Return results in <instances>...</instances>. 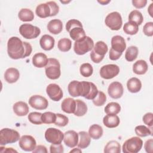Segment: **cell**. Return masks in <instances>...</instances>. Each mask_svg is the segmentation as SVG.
Segmentation results:
<instances>
[{"instance_id": "cell-1", "label": "cell", "mask_w": 153, "mask_h": 153, "mask_svg": "<svg viewBox=\"0 0 153 153\" xmlns=\"http://www.w3.org/2000/svg\"><path fill=\"white\" fill-rule=\"evenodd\" d=\"M32 51L31 45L23 42L17 36L11 37L7 42V53L10 58L17 60L29 56Z\"/></svg>"}, {"instance_id": "cell-2", "label": "cell", "mask_w": 153, "mask_h": 153, "mask_svg": "<svg viewBox=\"0 0 153 153\" xmlns=\"http://www.w3.org/2000/svg\"><path fill=\"white\" fill-rule=\"evenodd\" d=\"M94 47V42L93 39L89 36H85L84 38L76 41L74 43V50L78 55H83L87 52L91 51Z\"/></svg>"}, {"instance_id": "cell-3", "label": "cell", "mask_w": 153, "mask_h": 153, "mask_svg": "<svg viewBox=\"0 0 153 153\" xmlns=\"http://www.w3.org/2000/svg\"><path fill=\"white\" fill-rule=\"evenodd\" d=\"M93 49L90 53V58L96 63H100L103 59L105 55L108 50V45L102 41H97L94 45Z\"/></svg>"}, {"instance_id": "cell-4", "label": "cell", "mask_w": 153, "mask_h": 153, "mask_svg": "<svg viewBox=\"0 0 153 153\" xmlns=\"http://www.w3.org/2000/svg\"><path fill=\"white\" fill-rule=\"evenodd\" d=\"M47 76L51 79H58L60 75V64L58 60L54 58L48 59V63L45 67Z\"/></svg>"}, {"instance_id": "cell-5", "label": "cell", "mask_w": 153, "mask_h": 153, "mask_svg": "<svg viewBox=\"0 0 153 153\" xmlns=\"http://www.w3.org/2000/svg\"><path fill=\"white\" fill-rule=\"evenodd\" d=\"M20 139V134L15 130L4 128L0 131V145L1 146L15 143Z\"/></svg>"}, {"instance_id": "cell-6", "label": "cell", "mask_w": 153, "mask_h": 153, "mask_svg": "<svg viewBox=\"0 0 153 153\" xmlns=\"http://www.w3.org/2000/svg\"><path fill=\"white\" fill-rule=\"evenodd\" d=\"M143 146V141L139 137H132L126 140L123 145L124 153H137L140 151Z\"/></svg>"}, {"instance_id": "cell-7", "label": "cell", "mask_w": 153, "mask_h": 153, "mask_svg": "<svg viewBox=\"0 0 153 153\" xmlns=\"http://www.w3.org/2000/svg\"><path fill=\"white\" fill-rule=\"evenodd\" d=\"M106 25L112 30H119L123 25V20L121 14L117 11L108 14L105 20Z\"/></svg>"}, {"instance_id": "cell-8", "label": "cell", "mask_w": 153, "mask_h": 153, "mask_svg": "<svg viewBox=\"0 0 153 153\" xmlns=\"http://www.w3.org/2000/svg\"><path fill=\"white\" fill-rule=\"evenodd\" d=\"M19 32L23 38L31 39L37 38L41 33V30L37 26H33L31 24L25 23L20 26Z\"/></svg>"}, {"instance_id": "cell-9", "label": "cell", "mask_w": 153, "mask_h": 153, "mask_svg": "<svg viewBox=\"0 0 153 153\" xmlns=\"http://www.w3.org/2000/svg\"><path fill=\"white\" fill-rule=\"evenodd\" d=\"M45 140L52 144H60L63 140L64 134L60 130L56 128L50 127L46 130L45 132Z\"/></svg>"}, {"instance_id": "cell-10", "label": "cell", "mask_w": 153, "mask_h": 153, "mask_svg": "<svg viewBox=\"0 0 153 153\" xmlns=\"http://www.w3.org/2000/svg\"><path fill=\"white\" fill-rule=\"evenodd\" d=\"M82 92L81 96L88 100H93L96 96L99 90L96 85L91 82L81 81Z\"/></svg>"}, {"instance_id": "cell-11", "label": "cell", "mask_w": 153, "mask_h": 153, "mask_svg": "<svg viewBox=\"0 0 153 153\" xmlns=\"http://www.w3.org/2000/svg\"><path fill=\"white\" fill-rule=\"evenodd\" d=\"M120 72V68L115 64L103 66L100 70V76L105 79H109L116 76Z\"/></svg>"}, {"instance_id": "cell-12", "label": "cell", "mask_w": 153, "mask_h": 153, "mask_svg": "<svg viewBox=\"0 0 153 153\" xmlns=\"http://www.w3.org/2000/svg\"><path fill=\"white\" fill-rule=\"evenodd\" d=\"M20 148L25 151H33L36 146V142L33 137L30 135L22 136L19 142Z\"/></svg>"}, {"instance_id": "cell-13", "label": "cell", "mask_w": 153, "mask_h": 153, "mask_svg": "<svg viewBox=\"0 0 153 153\" xmlns=\"http://www.w3.org/2000/svg\"><path fill=\"white\" fill-rule=\"evenodd\" d=\"M29 104L34 109L43 110L48 107V102L43 96L40 95H33L29 98Z\"/></svg>"}, {"instance_id": "cell-14", "label": "cell", "mask_w": 153, "mask_h": 153, "mask_svg": "<svg viewBox=\"0 0 153 153\" xmlns=\"http://www.w3.org/2000/svg\"><path fill=\"white\" fill-rule=\"evenodd\" d=\"M46 93L53 101H59L63 97V91L60 86L56 84H50L46 88Z\"/></svg>"}, {"instance_id": "cell-15", "label": "cell", "mask_w": 153, "mask_h": 153, "mask_svg": "<svg viewBox=\"0 0 153 153\" xmlns=\"http://www.w3.org/2000/svg\"><path fill=\"white\" fill-rule=\"evenodd\" d=\"M123 86L120 82L114 81L111 83L108 88V94L112 99H119L123 94Z\"/></svg>"}, {"instance_id": "cell-16", "label": "cell", "mask_w": 153, "mask_h": 153, "mask_svg": "<svg viewBox=\"0 0 153 153\" xmlns=\"http://www.w3.org/2000/svg\"><path fill=\"white\" fill-rule=\"evenodd\" d=\"M78 133L74 130H68L64 133V143L69 148L76 146L78 145Z\"/></svg>"}, {"instance_id": "cell-17", "label": "cell", "mask_w": 153, "mask_h": 153, "mask_svg": "<svg viewBox=\"0 0 153 153\" xmlns=\"http://www.w3.org/2000/svg\"><path fill=\"white\" fill-rule=\"evenodd\" d=\"M126 48L124 38L120 35L114 36L111 39V48L114 51L123 53Z\"/></svg>"}, {"instance_id": "cell-18", "label": "cell", "mask_w": 153, "mask_h": 153, "mask_svg": "<svg viewBox=\"0 0 153 153\" xmlns=\"http://www.w3.org/2000/svg\"><path fill=\"white\" fill-rule=\"evenodd\" d=\"M68 90L69 94L72 97H78L81 96L82 83L81 81H72L68 86Z\"/></svg>"}, {"instance_id": "cell-19", "label": "cell", "mask_w": 153, "mask_h": 153, "mask_svg": "<svg viewBox=\"0 0 153 153\" xmlns=\"http://www.w3.org/2000/svg\"><path fill=\"white\" fill-rule=\"evenodd\" d=\"M61 108L67 114H74L76 109V100L71 97L65 99L62 102Z\"/></svg>"}, {"instance_id": "cell-20", "label": "cell", "mask_w": 153, "mask_h": 153, "mask_svg": "<svg viewBox=\"0 0 153 153\" xmlns=\"http://www.w3.org/2000/svg\"><path fill=\"white\" fill-rule=\"evenodd\" d=\"M55 40L54 38L50 35H44L41 36L39 40V44L41 47L45 50L49 51L53 48L54 46Z\"/></svg>"}, {"instance_id": "cell-21", "label": "cell", "mask_w": 153, "mask_h": 153, "mask_svg": "<svg viewBox=\"0 0 153 153\" xmlns=\"http://www.w3.org/2000/svg\"><path fill=\"white\" fill-rule=\"evenodd\" d=\"M48 59L43 53H36L32 59V64L34 66L39 68L45 67L48 63Z\"/></svg>"}, {"instance_id": "cell-22", "label": "cell", "mask_w": 153, "mask_h": 153, "mask_svg": "<svg viewBox=\"0 0 153 153\" xmlns=\"http://www.w3.org/2000/svg\"><path fill=\"white\" fill-rule=\"evenodd\" d=\"M13 111L19 117H23L26 115L29 111L27 104L22 101H19L15 103L13 105Z\"/></svg>"}, {"instance_id": "cell-23", "label": "cell", "mask_w": 153, "mask_h": 153, "mask_svg": "<svg viewBox=\"0 0 153 153\" xmlns=\"http://www.w3.org/2000/svg\"><path fill=\"white\" fill-rule=\"evenodd\" d=\"M20 77L19 71L14 68H10L7 69L4 74L5 80L10 84L16 82Z\"/></svg>"}, {"instance_id": "cell-24", "label": "cell", "mask_w": 153, "mask_h": 153, "mask_svg": "<svg viewBox=\"0 0 153 153\" xmlns=\"http://www.w3.org/2000/svg\"><path fill=\"white\" fill-rule=\"evenodd\" d=\"M103 123L108 128H115L120 124V120L115 114H107L103 117Z\"/></svg>"}, {"instance_id": "cell-25", "label": "cell", "mask_w": 153, "mask_h": 153, "mask_svg": "<svg viewBox=\"0 0 153 153\" xmlns=\"http://www.w3.org/2000/svg\"><path fill=\"white\" fill-rule=\"evenodd\" d=\"M47 29L50 33L54 35L60 33L63 29L62 22L59 19H53L50 20L47 25Z\"/></svg>"}, {"instance_id": "cell-26", "label": "cell", "mask_w": 153, "mask_h": 153, "mask_svg": "<svg viewBox=\"0 0 153 153\" xmlns=\"http://www.w3.org/2000/svg\"><path fill=\"white\" fill-rule=\"evenodd\" d=\"M35 13L40 18H47L51 17V10L49 5L46 2L39 4L36 8Z\"/></svg>"}, {"instance_id": "cell-27", "label": "cell", "mask_w": 153, "mask_h": 153, "mask_svg": "<svg viewBox=\"0 0 153 153\" xmlns=\"http://www.w3.org/2000/svg\"><path fill=\"white\" fill-rule=\"evenodd\" d=\"M70 37L75 41H78L86 36L85 32L83 29L82 26H76L72 27L68 32Z\"/></svg>"}, {"instance_id": "cell-28", "label": "cell", "mask_w": 153, "mask_h": 153, "mask_svg": "<svg viewBox=\"0 0 153 153\" xmlns=\"http://www.w3.org/2000/svg\"><path fill=\"white\" fill-rule=\"evenodd\" d=\"M127 87L130 92L136 93L140 90L142 88V82L137 78L133 77L128 80L127 82Z\"/></svg>"}, {"instance_id": "cell-29", "label": "cell", "mask_w": 153, "mask_h": 153, "mask_svg": "<svg viewBox=\"0 0 153 153\" xmlns=\"http://www.w3.org/2000/svg\"><path fill=\"white\" fill-rule=\"evenodd\" d=\"M79 140L78 143V147L81 149H85L87 148L91 142V139L89 134L86 131H82L78 133Z\"/></svg>"}, {"instance_id": "cell-30", "label": "cell", "mask_w": 153, "mask_h": 153, "mask_svg": "<svg viewBox=\"0 0 153 153\" xmlns=\"http://www.w3.org/2000/svg\"><path fill=\"white\" fill-rule=\"evenodd\" d=\"M148 68V64L143 60H139L133 65V71L137 75L145 74L147 72Z\"/></svg>"}, {"instance_id": "cell-31", "label": "cell", "mask_w": 153, "mask_h": 153, "mask_svg": "<svg viewBox=\"0 0 153 153\" xmlns=\"http://www.w3.org/2000/svg\"><path fill=\"white\" fill-rule=\"evenodd\" d=\"M103 133L102 127L98 124H93L88 129V134L90 137L95 140L100 139L102 136Z\"/></svg>"}, {"instance_id": "cell-32", "label": "cell", "mask_w": 153, "mask_h": 153, "mask_svg": "<svg viewBox=\"0 0 153 153\" xmlns=\"http://www.w3.org/2000/svg\"><path fill=\"white\" fill-rule=\"evenodd\" d=\"M120 144L115 140H111L107 143L104 148L105 153H120Z\"/></svg>"}, {"instance_id": "cell-33", "label": "cell", "mask_w": 153, "mask_h": 153, "mask_svg": "<svg viewBox=\"0 0 153 153\" xmlns=\"http://www.w3.org/2000/svg\"><path fill=\"white\" fill-rule=\"evenodd\" d=\"M18 17L22 22H31L34 19V14L30 9L22 8L19 12Z\"/></svg>"}, {"instance_id": "cell-34", "label": "cell", "mask_w": 153, "mask_h": 153, "mask_svg": "<svg viewBox=\"0 0 153 153\" xmlns=\"http://www.w3.org/2000/svg\"><path fill=\"white\" fill-rule=\"evenodd\" d=\"M75 100H76V109L74 114L75 116L82 117L87 113V106L84 101L80 99H77Z\"/></svg>"}, {"instance_id": "cell-35", "label": "cell", "mask_w": 153, "mask_h": 153, "mask_svg": "<svg viewBox=\"0 0 153 153\" xmlns=\"http://www.w3.org/2000/svg\"><path fill=\"white\" fill-rule=\"evenodd\" d=\"M143 20L142 14L138 10H133L128 15V22H132L136 25H140Z\"/></svg>"}, {"instance_id": "cell-36", "label": "cell", "mask_w": 153, "mask_h": 153, "mask_svg": "<svg viewBox=\"0 0 153 153\" xmlns=\"http://www.w3.org/2000/svg\"><path fill=\"white\" fill-rule=\"evenodd\" d=\"M139 50L137 47L136 46H130L127 48L126 54L125 58L128 62L134 61L137 57Z\"/></svg>"}, {"instance_id": "cell-37", "label": "cell", "mask_w": 153, "mask_h": 153, "mask_svg": "<svg viewBox=\"0 0 153 153\" xmlns=\"http://www.w3.org/2000/svg\"><path fill=\"white\" fill-rule=\"evenodd\" d=\"M124 32L128 35H133L137 33L139 30L138 25L132 22H128L126 23L123 26Z\"/></svg>"}, {"instance_id": "cell-38", "label": "cell", "mask_w": 153, "mask_h": 153, "mask_svg": "<svg viewBox=\"0 0 153 153\" xmlns=\"http://www.w3.org/2000/svg\"><path fill=\"white\" fill-rule=\"evenodd\" d=\"M121 111V106L117 102H110L105 108V112L106 114H118Z\"/></svg>"}, {"instance_id": "cell-39", "label": "cell", "mask_w": 153, "mask_h": 153, "mask_svg": "<svg viewBox=\"0 0 153 153\" xmlns=\"http://www.w3.org/2000/svg\"><path fill=\"white\" fill-rule=\"evenodd\" d=\"M72 47L71 41L67 38H63L60 39L58 41L57 47L59 50L62 52H67L69 51Z\"/></svg>"}, {"instance_id": "cell-40", "label": "cell", "mask_w": 153, "mask_h": 153, "mask_svg": "<svg viewBox=\"0 0 153 153\" xmlns=\"http://www.w3.org/2000/svg\"><path fill=\"white\" fill-rule=\"evenodd\" d=\"M134 131L139 137H146L152 134L151 130L143 125L136 126L134 128Z\"/></svg>"}, {"instance_id": "cell-41", "label": "cell", "mask_w": 153, "mask_h": 153, "mask_svg": "<svg viewBox=\"0 0 153 153\" xmlns=\"http://www.w3.org/2000/svg\"><path fill=\"white\" fill-rule=\"evenodd\" d=\"M79 72L82 76L84 77H89L93 74V68L91 64L88 63H84L81 65Z\"/></svg>"}, {"instance_id": "cell-42", "label": "cell", "mask_w": 153, "mask_h": 153, "mask_svg": "<svg viewBox=\"0 0 153 153\" xmlns=\"http://www.w3.org/2000/svg\"><path fill=\"white\" fill-rule=\"evenodd\" d=\"M56 120V114L51 112H45L42 114L41 120L42 123L44 124H52L54 123Z\"/></svg>"}, {"instance_id": "cell-43", "label": "cell", "mask_w": 153, "mask_h": 153, "mask_svg": "<svg viewBox=\"0 0 153 153\" xmlns=\"http://www.w3.org/2000/svg\"><path fill=\"white\" fill-rule=\"evenodd\" d=\"M106 101V94L102 91H99L96 96L93 99V103L97 106H101L103 105Z\"/></svg>"}, {"instance_id": "cell-44", "label": "cell", "mask_w": 153, "mask_h": 153, "mask_svg": "<svg viewBox=\"0 0 153 153\" xmlns=\"http://www.w3.org/2000/svg\"><path fill=\"white\" fill-rule=\"evenodd\" d=\"M41 115H42V114L40 112H32L28 115L27 118L29 121L31 123L33 124L39 125L42 123V121L41 120Z\"/></svg>"}, {"instance_id": "cell-45", "label": "cell", "mask_w": 153, "mask_h": 153, "mask_svg": "<svg viewBox=\"0 0 153 153\" xmlns=\"http://www.w3.org/2000/svg\"><path fill=\"white\" fill-rule=\"evenodd\" d=\"M69 122L68 118L61 114H56V120L55 121V125L59 127L66 126Z\"/></svg>"}, {"instance_id": "cell-46", "label": "cell", "mask_w": 153, "mask_h": 153, "mask_svg": "<svg viewBox=\"0 0 153 153\" xmlns=\"http://www.w3.org/2000/svg\"><path fill=\"white\" fill-rule=\"evenodd\" d=\"M143 32L148 36H152L153 35V22H147L143 26Z\"/></svg>"}, {"instance_id": "cell-47", "label": "cell", "mask_w": 153, "mask_h": 153, "mask_svg": "<svg viewBox=\"0 0 153 153\" xmlns=\"http://www.w3.org/2000/svg\"><path fill=\"white\" fill-rule=\"evenodd\" d=\"M143 123L148 126L149 127H151L153 125V114L151 112H148L145 114L143 117Z\"/></svg>"}, {"instance_id": "cell-48", "label": "cell", "mask_w": 153, "mask_h": 153, "mask_svg": "<svg viewBox=\"0 0 153 153\" xmlns=\"http://www.w3.org/2000/svg\"><path fill=\"white\" fill-rule=\"evenodd\" d=\"M76 26H82L81 22L76 19H71L68 21V22L66 24V29L68 32L73 27Z\"/></svg>"}, {"instance_id": "cell-49", "label": "cell", "mask_w": 153, "mask_h": 153, "mask_svg": "<svg viewBox=\"0 0 153 153\" xmlns=\"http://www.w3.org/2000/svg\"><path fill=\"white\" fill-rule=\"evenodd\" d=\"M64 151V148L63 145L60 144L54 145L51 144L50 147V152L51 153H63Z\"/></svg>"}, {"instance_id": "cell-50", "label": "cell", "mask_w": 153, "mask_h": 153, "mask_svg": "<svg viewBox=\"0 0 153 153\" xmlns=\"http://www.w3.org/2000/svg\"><path fill=\"white\" fill-rule=\"evenodd\" d=\"M47 3L49 5L51 10V17L56 16L59 11V7L58 5L54 1H48L47 2Z\"/></svg>"}, {"instance_id": "cell-51", "label": "cell", "mask_w": 153, "mask_h": 153, "mask_svg": "<svg viewBox=\"0 0 153 153\" xmlns=\"http://www.w3.org/2000/svg\"><path fill=\"white\" fill-rule=\"evenodd\" d=\"M147 1L146 0H133L132 4L136 8H142L145 7L146 5Z\"/></svg>"}, {"instance_id": "cell-52", "label": "cell", "mask_w": 153, "mask_h": 153, "mask_svg": "<svg viewBox=\"0 0 153 153\" xmlns=\"http://www.w3.org/2000/svg\"><path fill=\"white\" fill-rule=\"evenodd\" d=\"M122 54L123 53L117 52V51H114V50H112V48H111L109 50V59L112 60H117L121 56Z\"/></svg>"}, {"instance_id": "cell-53", "label": "cell", "mask_w": 153, "mask_h": 153, "mask_svg": "<svg viewBox=\"0 0 153 153\" xmlns=\"http://www.w3.org/2000/svg\"><path fill=\"white\" fill-rule=\"evenodd\" d=\"M152 144H153L152 139H148V140L146 141L144 145V148L146 152L152 153Z\"/></svg>"}, {"instance_id": "cell-54", "label": "cell", "mask_w": 153, "mask_h": 153, "mask_svg": "<svg viewBox=\"0 0 153 153\" xmlns=\"http://www.w3.org/2000/svg\"><path fill=\"white\" fill-rule=\"evenodd\" d=\"M34 153H36V152H41V153H47V148L44 146V145H38L36 146V148H35V149L32 151Z\"/></svg>"}, {"instance_id": "cell-55", "label": "cell", "mask_w": 153, "mask_h": 153, "mask_svg": "<svg viewBox=\"0 0 153 153\" xmlns=\"http://www.w3.org/2000/svg\"><path fill=\"white\" fill-rule=\"evenodd\" d=\"M17 152V151L13 149L12 148H5L4 149V151H2V152Z\"/></svg>"}, {"instance_id": "cell-56", "label": "cell", "mask_w": 153, "mask_h": 153, "mask_svg": "<svg viewBox=\"0 0 153 153\" xmlns=\"http://www.w3.org/2000/svg\"><path fill=\"white\" fill-rule=\"evenodd\" d=\"M152 5H153V4L151 3L148 9V11L149 15L151 16V17H153V16H152Z\"/></svg>"}, {"instance_id": "cell-57", "label": "cell", "mask_w": 153, "mask_h": 153, "mask_svg": "<svg viewBox=\"0 0 153 153\" xmlns=\"http://www.w3.org/2000/svg\"><path fill=\"white\" fill-rule=\"evenodd\" d=\"M81 152V150L79 149V148H74V149L71 150L70 151V152Z\"/></svg>"}, {"instance_id": "cell-58", "label": "cell", "mask_w": 153, "mask_h": 153, "mask_svg": "<svg viewBox=\"0 0 153 153\" xmlns=\"http://www.w3.org/2000/svg\"><path fill=\"white\" fill-rule=\"evenodd\" d=\"M110 2V1H98V2L102 4V5H106L107 4H108Z\"/></svg>"}]
</instances>
